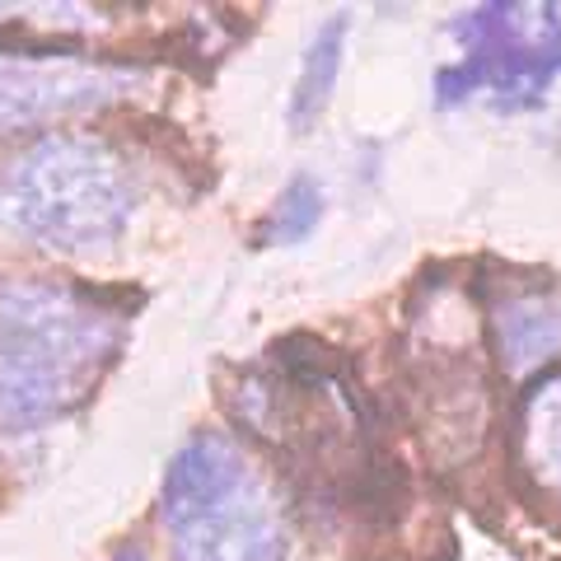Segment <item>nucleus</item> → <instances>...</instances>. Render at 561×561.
<instances>
[{"label": "nucleus", "mask_w": 561, "mask_h": 561, "mask_svg": "<svg viewBox=\"0 0 561 561\" xmlns=\"http://www.w3.org/2000/svg\"><path fill=\"white\" fill-rule=\"evenodd\" d=\"M122 351V313L99 309L84 286H0V431L57 421L94 393Z\"/></svg>", "instance_id": "1"}, {"label": "nucleus", "mask_w": 561, "mask_h": 561, "mask_svg": "<svg viewBox=\"0 0 561 561\" xmlns=\"http://www.w3.org/2000/svg\"><path fill=\"white\" fill-rule=\"evenodd\" d=\"M136 187L122 160L80 136H43L0 179V216L61 253H94L127 230Z\"/></svg>", "instance_id": "2"}, {"label": "nucleus", "mask_w": 561, "mask_h": 561, "mask_svg": "<svg viewBox=\"0 0 561 561\" xmlns=\"http://www.w3.org/2000/svg\"><path fill=\"white\" fill-rule=\"evenodd\" d=\"M164 529L179 561H280V519L234 440L202 431L169 459Z\"/></svg>", "instance_id": "3"}, {"label": "nucleus", "mask_w": 561, "mask_h": 561, "mask_svg": "<svg viewBox=\"0 0 561 561\" xmlns=\"http://www.w3.org/2000/svg\"><path fill=\"white\" fill-rule=\"evenodd\" d=\"M454 38L463 43V61L435 76L440 103H459L486 84L505 108H529L561 70L557 5H478L454 20Z\"/></svg>", "instance_id": "4"}, {"label": "nucleus", "mask_w": 561, "mask_h": 561, "mask_svg": "<svg viewBox=\"0 0 561 561\" xmlns=\"http://www.w3.org/2000/svg\"><path fill=\"white\" fill-rule=\"evenodd\" d=\"M122 90V76L103 66L66 61H0V136L38 127V122L99 108L108 94Z\"/></svg>", "instance_id": "5"}, {"label": "nucleus", "mask_w": 561, "mask_h": 561, "mask_svg": "<svg viewBox=\"0 0 561 561\" xmlns=\"http://www.w3.org/2000/svg\"><path fill=\"white\" fill-rule=\"evenodd\" d=\"M496 351L505 375H534L561 356V295H519L496 309Z\"/></svg>", "instance_id": "6"}, {"label": "nucleus", "mask_w": 561, "mask_h": 561, "mask_svg": "<svg viewBox=\"0 0 561 561\" xmlns=\"http://www.w3.org/2000/svg\"><path fill=\"white\" fill-rule=\"evenodd\" d=\"M346 14H332V20L313 33V43L305 47L300 76H295V94H290V127L309 131L313 122L328 113L332 90H337L342 76V57H346Z\"/></svg>", "instance_id": "7"}, {"label": "nucleus", "mask_w": 561, "mask_h": 561, "mask_svg": "<svg viewBox=\"0 0 561 561\" xmlns=\"http://www.w3.org/2000/svg\"><path fill=\"white\" fill-rule=\"evenodd\" d=\"M323 220V187L313 179H290L276 197L272 216L257 225V243H300Z\"/></svg>", "instance_id": "8"}, {"label": "nucleus", "mask_w": 561, "mask_h": 561, "mask_svg": "<svg viewBox=\"0 0 561 561\" xmlns=\"http://www.w3.org/2000/svg\"><path fill=\"white\" fill-rule=\"evenodd\" d=\"M524 435H529L538 472L561 491V375L534 389L529 412H524Z\"/></svg>", "instance_id": "9"}, {"label": "nucleus", "mask_w": 561, "mask_h": 561, "mask_svg": "<svg viewBox=\"0 0 561 561\" xmlns=\"http://www.w3.org/2000/svg\"><path fill=\"white\" fill-rule=\"evenodd\" d=\"M113 561H146V557H140V552H136V548H122V552H117V557H113Z\"/></svg>", "instance_id": "10"}]
</instances>
